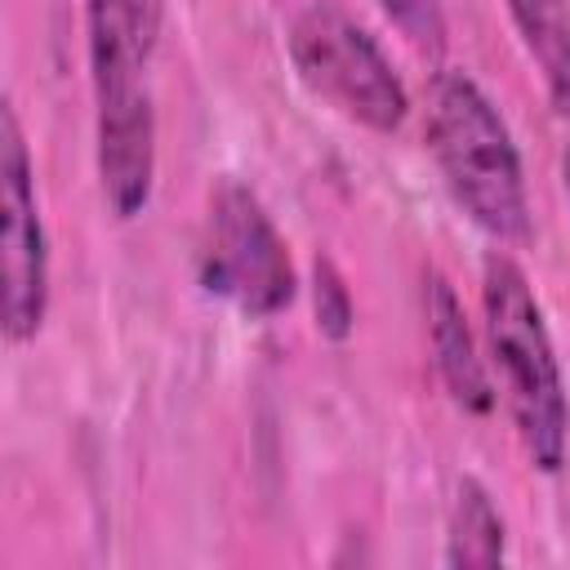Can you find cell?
<instances>
[{
    "mask_svg": "<svg viewBox=\"0 0 570 570\" xmlns=\"http://www.w3.org/2000/svg\"><path fill=\"white\" fill-rule=\"evenodd\" d=\"M165 0H85V49L94 80V151L107 209L129 223L156 187V98Z\"/></svg>",
    "mask_w": 570,
    "mask_h": 570,
    "instance_id": "cell-1",
    "label": "cell"
},
{
    "mask_svg": "<svg viewBox=\"0 0 570 570\" xmlns=\"http://www.w3.org/2000/svg\"><path fill=\"white\" fill-rule=\"evenodd\" d=\"M428 151L454 205L499 245L530 240V196L521 151L490 94L459 67H445L428 94Z\"/></svg>",
    "mask_w": 570,
    "mask_h": 570,
    "instance_id": "cell-2",
    "label": "cell"
},
{
    "mask_svg": "<svg viewBox=\"0 0 570 570\" xmlns=\"http://www.w3.org/2000/svg\"><path fill=\"white\" fill-rule=\"evenodd\" d=\"M481 316H485V347L503 379V396L517 436L525 445V459L539 472H561L570 454V396L534 285L508 254L485 258Z\"/></svg>",
    "mask_w": 570,
    "mask_h": 570,
    "instance_id": "cell-3",
    "label": "cell"
},
{
    "mask_svg": "<svg viewBox=\"0 0 570 570\" xmlns=\"http://www.w3.org/2000/svg\"><path fill=\"white\" fill-rule=\"evenodd\" d=\"M289 62L298 80L347 120L392 134L410 116V94L379 40L334 4H307L289 27Z\"/></svg>",
    "mask_w": 570,
    "mask_h": 570,
    "instance_id": "cell-4",
    "label": "cell"
},
{
    "mask_svg": "<svg viewBox=\"0 0 570 570\" xmlns=\"http://www.w3.org/2000/svg\"><path fill=\"white\" fill-rule=\"evenodd\" d=\"M200 285L245 316H276L294 303L298 276L289 249L263 200L236 178L218 183V191L209 196Z\"/></svg>",
    "mask_w": 570,
    "mask_h": 570,
    "instance_id": "cell-5",
    "label": "cell"
},
{
    "mask_svg": "<svg viewBox=\"0 0 570 570\" xmlns=\"http://www.w3.org/2000/svg\"><path fill=\"white\" fill-rule=\"evenodd\" d=\"M49 312V240L40 223L36 169L13 102L0 107V325L9 343H31Z\"/></svg>",
    "mask_w": 570,
    "mask_h": 570,
    "instance_id": "cell-6",
    "label": "cell"
},
{
    "mask_svg": "<svg viewBox=\"0 0 570 570\" xmlns=\"http://www.w3.org/2000/svg\"><path fill=\"white\" fill-rule=\"evenodd\" d=\"M423 321H428V347L432 365L441 374V387L463 414H490L494 410V379L481 361L476 334L468 325V312L454 294V285L441 272L423 276Z\"/></svg>",
    "mask_w": 570,
    "mask_h": 570,
    "instance_id": "cell-7",
    "label": "cell"
},
{
    "mask_svg": "<svg viewBox=\"0 0 570 570\" xmlns=\"http://www.w3.org/2000/svg\"><path fill=\"white\" fill-rule=\"evenodd\" d=\"M508 557V525L476 476L454 485L445 525V566H499Z\"/></svg>",
    "mask_w": 570,
    "mask_h": 570,
    "instance_id": "cell-8",
    "label": "cell"
},
{
    "mask_svg": "<svg viewBox=\"0 0 570 570\" xmlns=\"http://www.w3.org/2000/svg\"><path fill=\"white\" fill-rule=\"evenodd\" d=\"M508 13L543 71L552 107L570 116V9L566 0H508Z\"/></svg>",
    "mask_w": 570,
    "mask_h": 570,
    "instance_id": "cell-9",
    "label": "cell"
},
{
    "mask_svg": "<svg viewBox=\"0 0 570 570\" xmlns=\"http://www.w3.org/2000/svg\"><path fill=\"white\" fill-rule=\"evenodd\" d=\"M312 312H316L321 338H330V343H343L356 330V307H352L347 281L334 267V258H325V254L312 263Z\"/></svg>",
    "mask_w": 570,
    "mask_h": 570,
    "instance_id": "cell-10",
    "label": "cell"
},
{
    "mask_svg": "<svg viewBox=\"0 0 570 570\" xmlns=\"http://www.w3.org/2000/svg\"><path fill=\"white\" fill-rule=\"evenodd\" d=\"M387 22L414 45V49H428L436 53L441 40H445V13H441V0H374Z\"/></svg>",
    "mask_w": 570,
    "mask_h": 570,
    "instance_id": "cell-11",
    "label": "cell"
},
{
    "mask_svg": "<svg viewBox=\"0 0 570 570\" xmlns=\"http://www.w3.org/2000/svg\"><path fill=\"white\" fill-rule=\"evenodd\" d=\"M561 183H566V196H570V147H566V160H561Z\"/></svg>",
    "mask_w": 570,
    "mask_h": 570,
    "instance_id": "cell-12",
    "label": "cell"
}]
</instances>
